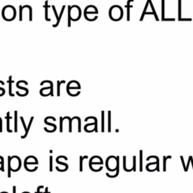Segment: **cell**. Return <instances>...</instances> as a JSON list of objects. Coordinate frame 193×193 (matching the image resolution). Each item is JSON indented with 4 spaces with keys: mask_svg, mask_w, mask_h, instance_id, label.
<instances>
[{
    "mask_svg": "<svg viewBox=\"0 0 193 193\" xmlns=\"http://www.w3.org/2000/svg\"><path fill=\"white\" fill-rule=\"evenodd\" d=\"M52 8H53V11H54V15H55V16H56V18H57V22H56V24H55L54 25H53V27H56V26H58V25H59V24H60V15H58V14H57V12H56V8H55V6L54 5H52Z\"/></svg>",
    "mask_w": 193,
    "mask_h": 193,
    "instance_id": "obj_11",
    "label": "cell"
},
{
    "mask_svg": "<svg viewBox=\"0 0 193 193\" xmlns=\"http://www.w3.org/2000/svg\"><path fill=\"white\" fill-rule=\"evenodd\" d=\"M63 117H60V132H63Z\"/></svg>",
    "mask_w": 193,
    "mask_h": 193,
    "instance_id": "obj_20",
    "label": "cell"
},
{
    "mask_svg": "<svg viewBox=\"0 0 193 193\" xmlns=\"http://www.w3.org/2000/svg\"><path fill=\"white\" fill-rule=\"evenodd\" d=\"M88 158V156H87V155H85V156H80L79 158V171L80 172H82V171H83V161L85 159H87Z\"/></svg>",
    "mask_w": 193,
    "mask_h": 193,
    "instance_id": "obj_12",
    "label": "cell"
},
{
    "mask_svg": "<svg viewBox=\"0 0 193 193\" xmlns=\"http://www.w3.org/2000/svg\"><path fill=\"white\" fill-rule=\"evenodd\" d=\"M73 81L69 82V83H68V85L67 86V94L70 92L71 90H75V89H78V90H80V89H81V85H80L79 82H78L77 81H75L74 85H73Z\"/></svg>",
    "mask_w": 193,
    "mask_h": 193,
    "instance_id": "obj_7",
    "label": "cell"
},
{
    "mask_svg": "<svg viewBox=\"0 0 193 193\" xmlns=\"http://www.w3.org/2000/svg\"><path fill=\"white\" fill-rule=\"evenodd\" d=\"M26 14L28 16L30 21H33V10L30 5H24L21 7L20 6V21H22V15Z\"/></svg>",
    "mask_w": 193,
    "mask_h": 193,
    "instance_id": "obj_5",
    "label": "cell"
},
{
    "mask_svg": "<svg viewBox=\"0 0 193 193\" xmlns=\"http://www.w3.org/2000/svg\"><path fill=\"white\" fill-rule=\"evenodd\" d=\"M56 162H57V163H58V164H62V165H64V166H65L66 167H69V166H68V164H66V163H63V162H60V160L59 159H58V158H57L56 159Z\"/></svg>",
    "mask_w": 193,
    "mask_h": 193,
    "instance_id": "obj_22",
    "label": "cell"
},
{
    "mask_svg": "<svg viewBox=\"0 0 193 193\" xmlns=\"http://www.w3.org/2000/svg\"><path fill=\"white\" fill-rule=\"evenodd\" d=\"M97 14V8H96L94 5H88V6H87L86 8H85V11H84V16H85V19H86L89 15H96Z\"/></svg>",
    "mask_w": 193,
    "mask_h": 193,
    "instance_id": "obj_6",
    "label": "cell"
},
{
    "mask_svg": "<svg viewBox=\"0 0 193 193\" xmlns=\"http://www.w3.org/2000/svg\"><path fill=\"white\" fill-rule=\"evenodd\" d=\"M21 122H22V125L23 126H24V128L25 130V131H26V129H27V127L26 126V124H25V121H24V117H22V116H21Z\"/></svg>",
    "mask_w": 193,
    "mask_h": 193,
    "instance_id": "obj_21",
    "label": "cell"
},
{
    "mask_svg": "<svg viewBox=\"0 0 193 193\" xmlns=\"http://www.w3.org/2000/svg\"><path fill=\"white\" fill-rule=\"evenodd\" d=\"M44 193H50L49 192H48V187H46V188H45V191Z\"/></svg>",
    "mask_w": 193,
    "mask_h": 193,
    "instance_id": "obj_27",
    "label": "cell"
},
{
    "mask_svg": "<svg viewBox=\"0 0 193 193\" xmlns=\"http://www.w3.org/2000/svg\"><path fill=\"white\" fill-rule=\"evenodd\" d=\"M111 130V127H110V112H109V131Z\"/></svg>",
    "mask_w": 193,
    "mask_h": 193,
    "instance_id": "obj_23",
    "label": "cell"
},
{
    "mask_svg": "<svg viewBox=\"0 0 193 193\" xmlns=\"http://www.w3.org/2000/svg\"><path fill=\"white\" fill-rule=\"evenodd\" d=\"M50 172H52L53 171V157L50 156Z\"/></svg>",
    "mask_w": 193,
    "mask_h": 193,
    "instance_id": "obj_19",
    "label": "cell"
},
{
    "mask_svg": "<svg viewBox=\"0 0 193 193\" xmlns=\"http://www.w3.org/2000/svg\"><path fill=\"white\" fill-rule=\"evenodd\" d=\"M65 83V81H58L57 82V94H58V96H60V85H62V84H64Z\"/></svg>",
    "mask_w": 193,
    "mask_h": 193,
    "instance_id": "obj_13",
    "label": "cell"
},
{
    "mask_svg": "<svg viewBox=\"0 0 193 193\" xmlns=\"http://www.w3.org/2000/svg\"><path fill=\"white\" fill-rule=\"evenodd\" d=\"M16 86H17V88L21 89V90H24V92H25V93H26V95H27V94H29V90H28V88H26V87H23V86H21V85H20V84L17 83V85H16Z\"/></svg>",
    "mask_w": 193,
    "mask_h": 193,
    "instance_id": "obj_16",
    "label": "cell"
},
{
    "mask_svg": "<svg viewBox=\"0 0 193 193\" xmlns=\"http://www.w3.org/2000/svg\"><path fill=\"white\" fill-rule=\"evenodd\" d=\"M82 10L78 5L68 6V26H71V21H77L81 18Z\"/></svg>",
    "mask_w": 193,
    "mask_h": 193,
    "instance_id": "obj_1",
    "label": "cell"
},
{
    "mask_svg": "<svg viewBox=\"0 0 193 193\" xmlns=\"http://www.w3.org/2000/svg\"><path fill=\"white\" fill-rule=\"evenodd\" d=\"M44 122L45 123L46 125H50V126H52L54 128L55 130H57V125H54V124H52V123H50V122H48V120L47 119H45V120H44Z\"/></svg>",
    "mask_w": 193,
    "mask_h": 193,
    "instance_id": "obj_18",
    "label": "cell"
},
{
    "mask_svg": "<svg viewBox=\"0 0 193 193\" xmlns=\"http://www.w3.org/2000/svg\"><path fill=\"white\" fill-rule=\"evenodd\" d=\"M9 79H8V92H9V95L11 96H15V94H12V84L14 83V81L12 80V76H9Z\"/></svg>",
    "mask_w": 193,
    "mask_h": 193,
    "instance_id": "obj_9",
    "label": "cell"
},
{
    "mask_svg": "<svg viewBox=\"0 0 193 193\" xmlns=\"http://www.w3.org/2000/svg\"><path fill=\"white\" fill-rule=\"evenodd\" d=\"M6 120H7V131L9 132V133H12V130L10 129V112H7V115H6Z\"/></svg>",
    "mask_w": 193,
    "mask_h": 193,
    "instance_id": "obj_10",
    "label": "cell"
},
{
    "mask_svg": "<svg viewBox=\"0 0 193 193\" xmlns=\"http://www.w3.org/2000/svg\"><path fill=\"white\" fill-rule=\"evenodd\" d=\"M15 131L17 132V111H15Z\"/></svg>",
    "mask_w": 193,
    "mask_h": 193,
    "instance_id": "obj_15",
    "label": "cell"
},
{
    "mask_svg": "<svg viewBox=\"0 0 193 193\" xmlns=\"http://www.w3.org/2000/svg\"><path fill=\"white\" fill-rule=\"evenodd\" d=\"M43 186H39L38 187V189H37V190H36V192H35V193H41L40 192V189H42V188H43Z\"/></svg>",
    "mask_w": 193,
    "mask_h": 193,
    "instance_id": "obj_24",
    "label": "cell"
},
{
    "mask_svg": "<svg viewBox=\"0 0 193 193\" xmlns=\"http://www.w3.org/2000/svg\"><path fill=\"white\" fill-rule=\"evenodd\" d=\"M109 15L112 21H119L122 17V9L119 5H114L110 9Z\"/></svg>",
    "mask_w": 193,
    "mask_h": 193,
    "instance_id": "obj_4",
    "label": "cell"
},
{
    "mask_svg": "<svg viewBox=\"0 0 193 193\" xmlns=\"http://www.w3.org/2000/svg\"><path fill=\"white\" fill-rule=\"evenodd\" d=\"M102 131H104V112L102 111Z\"/></svg>",
    "mask_w": 193,
    "mask_h": 193,
    "instance_id": "obj_17",
    "label": "cell"
},
{
    "mask_svg": "<svg viewBox=\"0 0 193 193\" xmlns=\"http://www.w3.org/2000/svg\"><path fill=\"white\" fill-rule=\"evenodd\" d=\"M48 1H46L45 2V6H44V8H45V20L47 21H51V19H49L48 17V8H49V5H48Z\"/></svg>",
    "mask_w": 193,
    "mask_h": 193,
    "instance_id": "obj_14",
    "label": "cell"
},
{
    "mask_svg": "<svg viewBox=\"0 0 193 193\" xmlns=\"http://www.w3.org/2000/svg\"><path fill=\"white\" fill-rule=\"evenodd\" d=\"M13 193H16V186H13Z\"/></svg>",
    "mask_w": 193,
    "mask_h": 193,
    "instance_id": "obj_26",
    "label": "cell"
},
{
    "mask_svg": "<svg viewBox=\"0 0 193 193\" xmlns=\"http://www.w3.org/2000/svg\"><path fill=\"white\" fill-rule=\"evenodd\" d=\"M16 15V9L12 5H5L2 11V15L3 19L6 21H12L15 19Z\"/></svg>",
    "mask_w": 193,
    "mask_h": 193,
    "instance_id": "obj_2",
    "label": "cell"
},
{
    "mask_svg": "<svg viewBox=\"0 0 193 193\" xmlns=\"http://www.w3.org/2000/svg\"><path fill=\"white\" fill-rule=\"evenodd\" d=\"M33 119H34V117H33V116H32V117H31V119H30V120L29 124H28L27 129H26V131H25L24 135V136H21V139H24V138H26V136H27L28 133H29V131H30V128H31L32 124H33Z\"/></svg>",
    "mask_w": 193,
    "mask_h": 193,
    "instance_id": "obj_8",
    "label": "cell"
},
{
    "mask_svg": "<svg viewBox=\"0 0 193 193\" xmlns=\"http://www.w3.org/2000/svg\"><path fill=\"white\" fill-rule=\"evenodd\" d=\"M8 165L10 166L11 171L13 172H17L20 171L21 167V160L17 155L8 157Z\"/></svg>",
    "mask_w": 193,
    "mask_h": 193,
    "instance_id": "obj_3",
    "label": "cell"
},
{
    "mask_svg": "<svg viewBox=\"0 0 193 193\" xmlns=\"http://www.w3.org/2000/svg\"><path fill=\"white\" fill-rule=\"evenodd\" d=\"M0 91H1L2 93V96L4 95V94H5V89L3 88V87H0Z\"/></svg>",
    "mask_w": 193,
    "mask_h": 193,
    "instance_id": "obj_25",
    "label": "cell"
}]
</instances>
